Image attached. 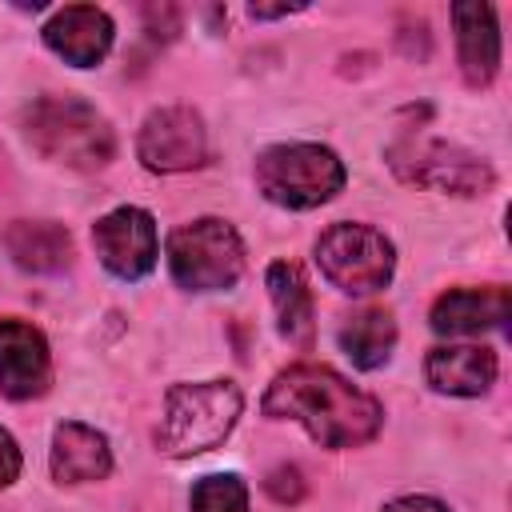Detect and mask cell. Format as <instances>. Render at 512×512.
I'll return each mask as SVG.
<instances>
[{
	"label": "cell",
	"mask_w": 512,
	"mask_h": 512,
	"mask_svg": "<svg viewBox=\"0 0 512 512\" xmlns=\"http://www.w3.org/2000/svg\"><path fill=\"white\" fill-rule=\"evenodd\" d=\"M260 412L268 420H296L320 448H360L384 428V408L328 364H288L264 388Z\"/></svg>",
	"instance_id": "6da1fadb"
},
{
	"label": "cell",
	"mask_w": 512,
	"mask_h": 512,
	"mask_svg": "<svg viewBox=\"0 0 512 512\" xmlns=\"http://www.w3.org/2000/svg\"><path fill=\"white\" fill-rule=\"evenodd\" d=\"M24 136L28 144L64 168L76 172H96L112 164L116 156V132L96 112V104L80 96H40L24 108Z\"/></svg>",
	"instance_id": "7a4b0ae2"
},
{
	"label": "cell",
	"mask_w": 512,
	"mask_h": 512,
	"mask_svg": "<svg viewBox=\"0 0 512 512\" xmlns=\"http://www.w3.org/2000/svg\"><path fill=\"white\" fill-rule=\"evenodd\" d=\"M244 412V392L236 380L172 384L164 392V412L156 424V448L172 460H188L220 448Z\"/></svg>",
	"instance_id": "3957f363"
},
{
	"label": "cell",
	"mask_w": 512,
	"mask_h": 512,
	"mask_svg": "<svg viewBox=\"0 0 512 512\" xmlns=\"http://www.w3.org/2000/svg\"><path fill=\"white\" fill-rule=\"evenodd\" d=\"M256 188L264 200H272L276 208H292V212H308L328 204L344 180L348 168L344 160L328 148V144H312V140H296V144H272L256 156Z\"/></svg>",
	"instance_id": "277c9868"
},
{
	"label": "cell",
	"mask_w": 512,
	"mask_h": 512,
	"mask_svg": "<svg viewBox=\"0 0 512 512\" xmlns=\"http://www.w3.org/2000/svg\"><path fill=\"white\" fill-rule=\"evenodd\" d=\"M168 272L188 292H224L244 272V240L220 216H200L168 236Z\"/></svg>",
	"instance_id": "5b68a950"
},
{
	"label": "cell",
	"mask_w": 512,
	"mask_h": 512,
	"mask_svg": "<svg viewBox=\"0 0 512 512\" xmlns=\"http://www.w3.org/2000/svg\"><path fill=\"white\" fill-rule=\"evenodd\" d=\"M316 268L344 296H368L388 288L396 272V248L380 228L340 220L316 236Z\"/></svg>",
	"instance_id": "8992f818"
},
{
	"label": "cell",
	"mask_w": 512,
	"mask_h": 512,
	"mask_svg": "<svg viewBox=\"0 0 512 512\" xmlns=\"http://www.w3.org/2000/svg\"><path fill=\"white\" fill-rule=\"evenodd\" d=\"M388 168L416 188L448 192V196H488L496 188V172L484 156L448 144V140H424L404 136L388 144Z\"/></svg>",
	"instance_id": "52a82bcc"
},
{
	"label": "cell",
	"mask_w": 512,
	"mask_h": 512,
	"mask_svg": "<svg viewBox=\"0 0 512 512\" xmlns=\"http://www.w3.org/2000/svg\"><path fill=\"white\" fill-rule=\"evenodd\" d=\"M136 156L148 172H160V176L200 168L208 160V128H204L200 112L188 104L152 108L140 124Z\"/></svg>",
	"instance_id": "ba28073f"
},
{
	"label": "cell",
	"mask_w": 512,
	"mask_h": 512,
	"mask_svg": "<svg viewBox=\"0 0 512 512\" xmlns=\"http://www.w3.org/2000/svg\"><path fill=\"white\" fill-rule=\"evenodd\" d=\"M92 248H96L100 264L112 276H120V280H144L156 268V256H160L152 212H144L136 204H120V208L104 212L92 224Z\"/></svg>",
	"instance_id": "9c48e42d"
},
{
	"label": "cell",
	"mask_w": 512,
	"mask_h": 512,
	"mask_svg": "<svg viewBox=\"0 0 512 512\" xmlns=\"http://www.w3.org/2000/svg\"><path fill=\"white\" fill-rule=\"evenodd\" d=\"M52 384V352L36 324L20 316L0 320V392L8 400H36Z\"/></svg>",
	"instance_id": "30bf717a"
},
{
	"label": "cell",
	"mask_w": 512,
	"mask_h": 512,
	"mask_svg": "<svg viewBox=\"0 0 512 512\" xmlns=\"http://www.w3.org/2000/svg\"><path fill=\"white\" fill-rule=\"evenodd\" d=\"M44 44L72 68H96L116 40V24L104 8L96 4H64L48 16V24L40 28Z\"/></svg>",
	"instance_id": "8fae6325"
},
{
	"label": "cell",
	"mask_w": 512,
	"mask_h": 512,
	"mask_svg": "<svg viewBox=\"0 0 512 512\" xmlns=\"http://www.w3.org/2000/svg\"><path fill=\"white\" fill-rule=\"evenodd\" d=\"M452 24H456V60L460 76L468 88L484 92L496 72H500V24L496 8L480 0H460L452 4Z\"/></svg>",
	"instance_id": "7c38bea8"
},
{
	"label": "cell",
	"mask_w": 512,
	"mask_h": 512,
	"mask_svg": "<svg viewBox=\"0 0 512 512\" xmlns=\"http://www.w3.org/2000/svg\"><path fill=\"white\" fill-rule=\"evenodd\" d=\"M512 316V292L504 284L484 288H448L436 296L428 324L440 336H480L492 328H504Z\"/></svg>",
	"instance_id": "4fadbf2b"
},
{
	"label": "cell",
	"mask_w": 512,
	"mask_h": 512,
	"mask_svg": "<svg viewBox=\"0 0 512 512\" xmlns=\"http://www.w3.org/2000/svg\"><path fill=\"white\" fill-rule=\"evenodd\" d=\"M496 372L500 360L484 344H436L424 356V380L444 396H484Z\"/></svg>",
	"instance_id": "5bb4252c"
},
{
	"label": "cell",
	"mask_w": 512,
	"mask_h": 512,
	"mask_svg": "<svg viewBox=\"0 0 512 512\" xmlns=\"http://www.w3.org/2000/svg\"><path fill=\"white\" fill-rule=\"evenodd\" d=\"M48 468H52V480L56 484H92V480H104L112 472L108 436L100 428H92V424H80V420L56 424Z\"/></svg>",
	"instance_id": "9a60e30c"
},
{
	"label": "cell",
	"mask_w": 512,
	"mask_h": 512,
	"mask_svg": "<svg viewBox=\"0 0 512 512\" xmlns=\"http://www.w3.org/2000/svg\"><path fill=\"white\" fill-rule=\"evenodd\" d=\"M272 308H276V328L288 344H296L300 352H312L316 340V304H312V288L300 264L292 260H272L264 272Z\"/></svg>",
	"instance_id": "2e32d148"
},
{
	"label": "cell",
	"mask_w": 512,
	"mask_h": 512,
	"mask_svg": "<svg viewBox=\"0 0 512 512\" xmlns=\"http://www.w3.org/2000/svg\"><path fill=\"white\" fill-rule=\"evenodd\" d=\"M4 248L16 268L52 276L72 264V232L60 220H12L4 228Z\"/></svg>",
	"instance_id": "e0dca14e"
},
{
	"label": "cell",
	"mask_w": 512,
	"mask_h": 512,
	"mask_svg": "<svg viewBox=\"0 0 512 512\" xmlns=\"http://www.w3.org/2000/svg\"><path fill=\"white\" fill-rule=\"evenodd\" d=\"M336 344L340 352L360 368V372H376L392 360V348H396V320L388 308H360L352 312L340 332H336Z\"/></svg>",
	"instance_id": "ac0fdd59"
},
{
	"label": "cell",
	"mask_w": 512,
	"mask_h": 512,
	"mask_svg": "<svg viewBox=\"0 0 512 512\" xmlns=\"http://www.w3.org/2000/svg\"><path fill=\"white\" fill-rule=\"evenodd\" d=\"M188 512H252L248 508V484L236 472L200 476L188 492Z\"/></svg>",
	"instance_id": "d6986e66"
},
{
	"label": "cell",
	"mask_w": 512,
	"mask_h": 512,
	"mask_svg": "<svg viewBox=\"0 0 512 512\" xmlns=\"http://www.w3.org/2000/svg\"><path fill=\"white\" fill-rule=\"evenodd\" d=\"M264 492L276 500V504H300L304 492H308V480L296 464H276L268 476H264Z\"/></svg>",
	"instance_id": "ffe728a7"
},
{
	"label": "cell",
	"mask_w": 512,
	"mask_h": 512,
	"mask_svg": "<svg viewBox=\"0 0 512 512\" xmlns=\"http://www.w3.org/2000/svg\"><path fill=\"white\" fill-rule=\"evenodd\" d=\"M20 468H24V456H20V444H16V436H12L8 428H0V488H8V484H16V476H20Z\"/></svg>",
	"instance_id": "44dd1931"
},
{
	"label": "cell",
	"mask_w": 512,
	"mask_h": 512,
	"mask_svg": "<svg viewBox=\"0 0 512 512\" xmlns=\"http://www.w3.org/2000/svg\"><path fill=\"white\" fill-rule=\"evenodd\" d=\"M380 512H452V508L440 504L436 496H396V500H388Z\"/></svg>",
	"instance_id": "7402d4cb"
},
{
	"label": "cell",
	"mask_w": 512,
	"mask_h": 512,
	"mask_svg": "<svg viewBox=\"0 0 512 512\" xmlns=\"http://www.w3.org/2000/svg\"><path fill=\"white\" fill-rule=\"evenodd\" d=\"M304 4H252L248 12L256 16V20H276V16H288V12H300Z\"/></svg>",
	"instance_id": "603a6c76"
}]
</instances>
